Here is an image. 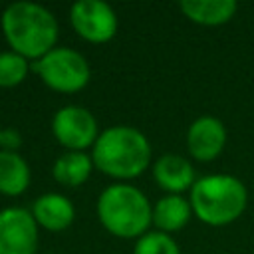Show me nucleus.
<instances>
[{"label": "nucleus", "mask_w": 254, "mask_h": 254, "mask_svg": "<svg viewBox=\"0 0 254 254\" xmlns=\"http://www.w3.org/2000/svg\"><path fill=\"white\" fill-rule=\"evenodd\" d=\"M0 145H6L8 151H14V149L20 145V135H18L16 131H12V129L2 131V141H0Z\"/></svg>", "instance_id": "18"}, {"label": "nucleus", "mask_w": 254, "mask_h": 254, "mask_svg": "<svg viewBox=\"0 0 254 254\" xmlns=\"http://www.w3.org/2000/svg\"><path fill=\"white\" fill-rule=\"evenodd\" d=\"M181 12L202 26H218L228 22L236 10L238 4L236 0H183L179 2Z\"/></svg>", "instance_id": "12"}, {"label": "nucleus", "mask_w": 254, "mask_h": 254, "mask_svg": "<svg viewBox=\"0 0 254 254\" xmlns=\"http://www.w3.org/2000/svg\"><path fill=\"white\" fill-rule=\"evenodd\" d=\"M190 214H192L190 200H187L183 194H165L153 206V224L161 232L169 234L187 226Z\"/></svg>", "instance_id": "13"}, {"label": "nucleus", "mask_w": 254, "mask_h": 254, "mask_svg": "<svg viewBox=\"0 0 254 254\" xmlns=\"http://www.w3.org/2000/svg\"><path fill=\"white\" fill-rule=\"evenodd\" d=\"M69 22L77 36L91 44L109 42L117 32V14L101 0H77L69 10Z\"/></svg>", "instance_id": "7"}, {"label": "nucleus", "mask_w": 254, "mask_h": 254, "mask_svg": "<svg viewBox=\"0 0 254 254\" xmlns=\"http://www.w3.org/2000/svg\"><path fill=\"white\" fill-rule=\"evenodd\" d=\"M97 216L111 234L119 238H141L153 222V206L137 187L115 183L99 194Z\"/></svg>", "instance_id": "3"}, {"label": "nucleus", "mask_w": 254, "mask_h": 254, "mask_svg": "<svg viewBox=\"0 0 254 254\" xmlns=\"http://www.w3.org/2000/svg\"><path fill=\"white\" fill-rule=\"evenodd\" d=\"M133 254H181V248L167 232L149 230L137 238Z\"/></svg>", "instance_id": "17"}, {"label": "nucleus", "mask_w": 254, "mask_h": 254, "mask_svg": "<svg viewBox=\"0 0 254 254\" xmlns=\"http://www.w3.org/2000/svg\"><path fill=\"white\" fill-rule=\"evenodd\" d=\"M6 42L12 52L26 60H40L56 48L58 42V20L42 4L36 2H12L0 20Z\"/></svg>", "instance_id": "1"}, {"label": "nucleus", "mask_w": 254, "mask_h": 254, "mask_svg": "<svg viewBox=\"0 0 254 254\" xmlns=\"http://www.w3.org/2000/svg\"><path fill=\"white\" fill-rule=\"evenodd\" d=\"M248 204L246 185L232 175H206L190 189V206L196 218L208 226L234 222Z\"/></svg>", "instance_id": "4"}, {"label": "nucleus", "mask_w": 254, "mask_h": 254, "mask_svg": "<svg viewBox=\"0 0 254 254\" xmlns=\"http://www.w3.org/2000/svg\"><path fill=\"white\" fill-rule=\"evenodd\" d=\"M38 222L26 208L0 210V254H36Z\"/></svg>", "instance_id": "8"}, {"label": "nucleus", "mask_w": 254, "mask_h": 254, "mask_svg": "<svg viewBox=\"0 0 254 254\" xmlns=\"http://www.w3.org/2000/svg\"><path fill=\"white\" fill-rule=\"evenodd\" d=\"M30 185V167L26 159L16 153L2 149L0 151V192L6 196L22 194Z\"/></svg>", "instance_id": "14"}, {"label": "nucleus", "mask_w": 254, "mask_h": 254, "mask_svg": "<svg viewBox=\"0 0 254 254\" xmlns=\"http://www.w3.org/2000/svg\"><path fill=\"white\" fill-rule=\"evenodd\" d=\"M91 169H93L91 155L83 151H67L56 159L52 173L58 183L65 187H79L89 179Z\"/></svg>", "instance_id": "15"}, {"label": "nucleus", "mask_w": 254, "mask_h": 254, "mask_svg": "<svg viewBox=\"0 0 254 254\" xmlns=\"http://www.w3.org/2000/svg\"><path fill=\"white\" fill-rule=\"evenodd\" d=\"M91 161L101 173L129 181L143 175L151 165V143L135 127L113 125L99 133L91 147Z\"/></svg>", "instance_id": "2"}, {"label": "nucleus", "mask_w": 254, "mask_h": 254, "mask_svg": "<svg viewBox=\"0 0 254 254\" xmlns=\"http://www.w3.org/2000/svg\"><path fill=\"white\" fill-rule=\"evenodd\" d=\"M52 131L60 145L67 151H83L93 147L99 133L93 113L81 105H64L52 119Z\"/></svg>", "instance_id": "6"}, {"label": "nucleus", "mask_w": 254, "mask_h": 254, "mask_svg": "<svg viewBox=\"0 0 254 254\" xmlns=\"http://www.w3.org/2000/svg\"><path fill=\"white\" fill-rule=\"evenodd\" d=\"M153 177L167 194H183V190L192 189L196 183L192 163L177 153L161 155L153 163Z\"/></svg>", "instance_id": "10"}, {"label": "nucleus", "mask_w": 254, "mask_h": 254, "mask_svg": "<svg viewBox=\"0 0 254 254\" xmlns=\"http://www.w3.org/2000/svg\"><path fill=\"white\" fill-rule=\"evenodd\" d=\"M28 60L16 52H0V87H14L28 75Z\"/></svg>", "instance_id": "16"}, {"label": "nucleus", "mask_w": 254, "mask_h": 254, "mask_svg": "<svg viewBox=\"0 0 254 254\" xmlns=\"http://www.w3.org/2000/svg\"><path fill=\"white\" fill-rule=\"evenodd\" d=\"M226 143V127L220 119L212 115H202L194 119L187 131V147L192 159L208 163L216 159Z\"/></svg>", "instance_id": "9"}, {"label": "nucleus", "mask_w": 254, "mask_h": 254, "mask_svg": "<svg viewBox=\"0 0 254 254\" xmlns=\"http://www.w3.org/2000/svg\"><path fill=\"white\" fill-rule=\"evenodd\" d=\"M34 69L40 73L44 83L54 91L75 93L83 89L89 81V64L77 50L71 48H54L44 58L36 60Z\"/></svg>", "instance_id": "5"}, {"label": "nucleus", "mask_w": 254, "mask_h": 254, "mask_svg": "<svg viewBox=\"0 0 254 254\" xmlns=\"http://www.w3.org/2000/svg\"><path fill=\"white\" fill-rule=\"evenodd\" d=\"M0 141H2V129H0Z\"/></svg>", "instance_id": "19"}, {"label": "nucleus", "mask_w": 254, "mask_h": 254, "mask_svg": "<svg viewBox=\"0 0 254 254\" xmlns=\"http://www.w3.org/2000/svg\"><path fill=\"white\" fill-rule=\"evenodd\" d=\"M32 216L38 222V226L52 230V232H60L65 230L73 218H75V208L73 202L58 192H46L42 196H38L32 204Z\"/></svg>", "instance_id": "11"}]
</instances>
